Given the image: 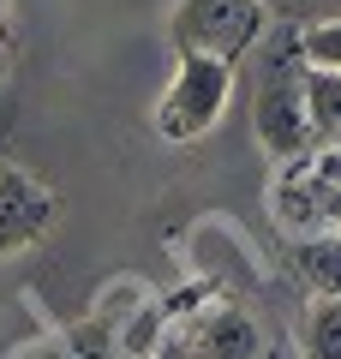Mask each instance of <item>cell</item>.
<instances>
[{"mask_svg": "<svg viewBox=\"0 0 341 359\" xmlns=\"http://www.w3.org/2000/svg\"><path fill=\"white\" fill-rule=\"evenodd\" d=\"M186 269H192V282L210 287L215 299H246L252 306L264 294V264H258L252 240L222 216H203L186 228Z\"/></svg>", "mask_w": 341, "mask_h": 359, "instance_id": "4", "label": "cell"}, {"mask_svg": "<svg viewBox=\"0 0 341 359\" xmlns=\"http://www.w3.org/2000/svg\"><path fill=\"white\" fill-rule=\"evenodd\" d=\"M329 233L341 240V186H335V198H329Z\"/></svg>", "mask_w": 341, "mask_h": 359, "instance_id": "16", "label": "cell"}, {"mask_svg": "<svg viewBox=\"0 0 341 359\" xmlns=\"http://www.w3.org/2000/svg\"><path fill=\"white\" fill-rule=\"evenodd\" d=\"M180 341L192 359H264L276 335L264 330V318L246 299H203L180 323Z\"/></svg>", "mask_w": 341, "mask_h": 359, "instance_id": "5", "label": "cell"}, {"mask_svg": "<svg viewBox=\"0 0 341 359\" xmlns=\"http://www.w3.org/2000/svg\"><path fill=\"white\" fill-rule=\"evenodd\" d=\"M305 120H312V150H341V72L305 66Z\"/></svg>", "mask_w": 341, "mask_h": 359, "instance_id": "8", "label": "cell"}, {"mask_svg": "<svg viewBox=\"0 0 341 359\" xmlns=\"http://www.w3.org/2000/svg\"><path fill=\"white\" fill-rule=\"evenodd\" d=\"M48 222H54V192L30 168L0 162V257H18L25 245H36Z\"/></svg>", "mask_w": 341, "mask_h": 359, "instance_id": "7", "label": "cell"}, {"mask_svg": "<svg viewBox=\"0 0 341 359\" xmlns=\"http://www.w3.org/2000/svg\"><path fill=\"white\" fill-rule=\"evenodd\" d=\"M156 359H192V353H186V341H180V330L162 341V353H156Z\"/></svg>", "mask_w": 341, "mask_h": 359, "instance_id": "14", "label": "cell"}, {"mask_svg": "<svg viewBox=\"0 0 341 359\" xmlns=\"http://www.w3.org/2000/svg\"><path fill=\"white\" fill-rule=\"evenodd\" d=\"M317 162H323V168H329V180L341 186V150H317Z\"/></svg>", "mask_w": 341, "mask_h": 359, "instance_id": "15", "label": "cell"}, {"mask_svg": "<svg viewBox=\"0 0 341 359\" xmlns=\"http://www.w3.org/2000/svg\"><path fill=\"white\" fill-rule=\"evenodd\" d=\"M252 138L269 162H300L312 150V120H305V60L293 48V30L276 36V48L264 54L258 66V84H252Z\"/></svg>", "mask_w": 341, "mask_h": 359, "instance_id": "1", "label": "cell"}, {"mask_svg": "<svg viewBox=\"0 0 341 359\" xmlns=\"http://www.w3.org/2000/svg\"><path fill=\"white\" fill-rule=\"evenodd\" d=\"M264 36L269 0H174V13H168V42L174 54H192V60L240 66Z\"/></svg>", "mask_w": 341, "mask_h": 359, "instance_id": "2", "label": "cell"}, {"mask_svg": "<svg viewBox=\"0 0 341 359\" xmlns=\"http://www.w3.org/2000/svg\"><path fill=\"white\" fill-rule=\"evenodd\" d=\"M227 96H234V66H215V60H192L180 54L174 78H168L162 102H156V138L162 144H198L215 132Z\"/></svg>", "mask_w": 341, "mask_h": 359, "instance_id": "3", "label": "cell"}, {"mask_svg": "<svg viewBox=\"0 0 341 359\" xmlns=\"http://www.w3.org/2000/svg\"><path fill=\"white\" fill-rule=\"evenodd\" d=\"M6 359H72V347H66L60 330H48V335H30V341H18Z\"/></svg>", "mask_w": 341, "mask_h": 359, "instance_id": "13", "label": "cell"}, {"mask_svg": "<svg viewBox=\"0 0 341 359\" xmlns=\"http://www.w3.org/2000/svg\"><path fill=\"white\" fill-rule=\"evenodd\" d=\"M264 359H293V347H281V341H269V353Z\"/></svg>", "mask_w": 341, "mask_h": 359, "instance_id": "17", "label": "cell"}, {"mask_svg": "<svg viewBox=\"0 0 341 359\" xmlns=\"http://www.w3.org/2000/svg\"><path fill=\"white\" fill-rule=\"evenodd\" d=\"M293 48L317 72H341V18H317V25L293 30Z\"/></svg>", "mask_w": 341, "mask_h": 359, "instance_id": "11", "label": "cell"}, {"mask_svg": "<svg viewBox=\"0 0 341 359\" xmlns=\"http://www.w3.org/2000/svg\"><path fill=\"white\" fill-rule=\"evenodd\" d=\"M0 72H6V42H0Z\"/></svg>", "mask_w": 341, "mask_h": 359, "instance_id": "19", "label": "cell"}, {"mask_svg": "<svg viewBox=\"0 0 341 359\" xmlns=\"http://www.w3.org/2000/svg\"><path fill=\"white\" fill-rule=\"evenodd\" d=\"M293 269L317 299H341V240L335 233H312L293 245Z\"/></svg>", "mask_w": 341, "mask_h": 359, "instance_id": "9", "label": "cell"}, {"mask_svg": "<svg viewBox=\"0 0 341 359\" xmlns=\"http://www.w3.org/2000/svg\"><path fill=\"white\" fill-rule=\"evenodd\" d=\"M66 347H72V359H120V341H114V323H102V318H78V323H66Z\"/></svg>", "mask_w": 341, "mask_h": 359, "instance_id": "12", "label": "cell"}, {"mask_svg": "<svg viewBox=\"0 0 341 359\" xmlns=\"http://www.w3.org/2000/svg\"><path fill=\"white\" fill-rule=\"evenodd\" d=\"M293 359H341V299H312L305 306Z\"/></svg>", "mask_w": 341, "mask_h": 359, "instance_id": "10", "label": "cell"}, {"mask_svg": "<svg viewBox=\"0 0 341 359\" xmlns=\"http://www.w3.org/2000/svg\"><path fill=\"white\" fill-rule=\"evenodd\" d=\"M6 30H13V18H6V0H0V42H6Z\"/></svg>", "mask_w": 341, "mask_h": 359, "instance_id": "18", "label": "cell"}, {"mask_svg": "<svg viewBox=\"0 0 341 359\" xmlns=\"http://www.w3.org/2000/svg\"><path fill=\"white\" fill-rule=\"evenodd\" d=\"M329 198H335V180L317 156L281 162L276 180H269V216L293 245L312 240V233H329Z\"/></svg>", "mask_w": 341, "mask_h": 359, "instance_id": "6", "label": "cell"}]
</instances>
